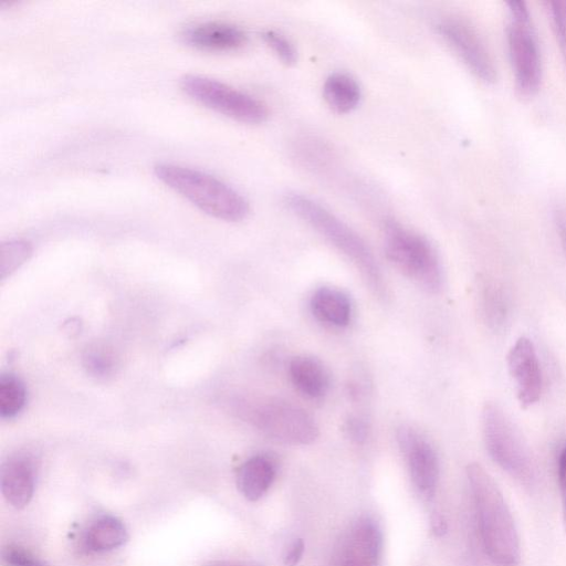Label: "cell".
<instances>
[{
	"instance_id": "28",
	"label": "cell",
	"mask_w": 566,
	"mask_h": 566,
	"mask_svg": "<svg viewBox=\"0 0 566 566\" xmlns=\"http://www.w3.org/2000/svg\"><path fill=\"white\" fill-rule=\"evenodd\" d=\"M345 430L348 437L357 443L365 441L368 431L365 421L358 417H350L346 421Z\"/></svg>"
},
{
	"instance_id": "31",
	"label": "cell",
	"mask_w": 566,
	"mask_h": 566,
	"mask_svg": "<svg viewBox=\"0 0 566 566\" xmlns=\"http://www.w3.org/2000/svg\"><path fill=\"white\" fill-rule=\"evenodd\" d=\"M431 530L436 536H443L447 533L448 525L444 517L438 513L433 512L430 517Z\"/></svg>"
},
{
	"instance_id": "27",
	"label": "cell",
	"mask_w": 566,
	"mask_h": 566,
	"mask_svg": "<svg viewBox=\"0 0 566 566\" xmlns=\"http://www.w3.org/2000/svg\"><path fill=\"white\" fill-rule=\"evenodd\" d=\"M557 479L562 500V514L566 531V442L563 444L557 460Z\"/></svg>"
},
{
	"instance_id": "18",
	"label": "cell",
	"mask_w": 566,
	"mask_h": 566,
	"mask_svg": "<svg viewBox=\"0 0 566 566\" xmlns=\"http://www.w3.org/2000/svg\"><path fill=\"white\" fill-rule=\"evenodd\" d=\"M323 97L328 107L338 114H346L357 107L361 91L357 81L346 73L331 74L323 85Z\"/></svg>"
},
{
	"instance_id": "29",
	"label": "cell",
	"mask_w": 566,
	"mask_h": 566,
	"mask_svg": "<svg viewBox=\"0 0 566 566\" xmlns=\"http://www.w3.org/2000/svg\"><path fill=\"white\" fill-rule=\"evenodd\" d=\"M304 553V542L302 538H296L292 542L283 556L284 566H296L302 559Z\"/></svg>"
},
{
	"instance_id": "11",
	"label": "cell",
	"mask_w": 566,
	"mask_h": 566,
	"mask_svg": "<svg viewBox=\"0 0 566 566\" xmlns=\"http://www.w3.org/2000/svg\"><path fill=\"white\" fill-rule=\"evenodd\" d=\"M397 441L413 484L427 495L433 494L439 479V460L433 447L415 429L405 426L398 429Z\"/></svg>"
},
{
	"instance_id": "9",
	"label": "cell",
	"mask_w": 566,
	"mask_h": 566,
	"mask_svg": "<svg viewBox=\"0 0 566 566\" xmlns=\"http://www.w3.org/2000/svg\"><path fill=\"white\" fill-rule=\"evenodd\" d=\"M434 28L471 73L485 83L496 81L493 59L480 34L468 21L444 15L436 22Z\"/></svg>"
},
{
	"instance_id": "19",
	"label": "cell",
	"mask_w": 566,
	"mask_h": 566,
	"mask_svg": "<svg viewBox=\"0 0 566 566\" xmlns=\"http://www.w3.org/2000/svg\"><path fill=\"white\" fill-rule=\"evenodd\" d=\"M127 537L124 524L118 518L106 515L91 523L84 536V544L91 552L104 553L122 546Z\"/></svg>"
},
{
	"instance_id": "5",
	"label": "cell",
	"mask_w": 566,
	"mask_h": 566,
	"mask_svg": "<svg viewBox=\"0 0 566 566\" xmlns=\"http://www.w3.org/2000/svg\"><path fill=\"white\" fill-rule=\"evenodd\" d=\"M482 432L491 459L521 484L535 481V467L521 433L505 411L495 402L482 409Z\"/></svg>"
},
{
	"instance_id": "12",
	"label": "cell",
	"mask_w": 566,
	"mask_h": 566,
	"mask_svg": "<svg viewBox=\"0 0 566 566\" xmlns=\"http://www.w3.org/2000/svg\"><path fill=\"white\" fill-rule=\"evenodd\" d=\"M507 368L515 381L522 407L534 405L541 397L543 379L536 349L527 337H520L507 354Z\"/></svg>"
},
{
	"instance_id": "20",
	"label": "cell",
	"mask_w": 566,
	"mask_h": 566,
	"mask_svg": "<svg viewBox=\"0 0 566 566\" xmlns=\"http://www.w3.org/2000/svg\"><path fill=\"white\" fill-rule=\"evenodd\" d=\"M481 308L485 324L493 332L505 329L510 321V301L505 291L496 282L489 281L483 284Z\"/></svg>"
},
{
	"instance_id": "17",
	"label": "cell",
	"mask_w": 566,
	"mask_h": 566,
	"mask_svg": "<svg viewBox=\"0 0 566 566\" xmlns=\"http://www.w3.org/2000/svg\"><path fill=\"white\" fill-rule=\"evenodd\" d=\"M310 307L316 319L332 326L343 327L350 321V300L335 287L317 289L311 297Z\"/></svg>"
},
{
	"instance_id": "16",
	"label": "cell",
	"mask_w": 566,
	"mask_h": 566,
	"mask_svg": "<svg viewBox=\"0 0 566 566\" xmlns=\"http://www.w3.org/2000/svg\"><path fill=\"white\" fill-rule=\"evenodd\" d=\"M275 471V462L269 455L258 454L248 459L237 474L240 493L251 502L260 500L270 489Z\"/></svg>"
},
{
	"instance_id": "30",
	"label": "cell",
	"mask_w": 566,
	"mask_h": 566,
	"mask_svg": "<svg viewBox=\"0 0 566 566\" xmlns=\"http://www.w3.org/2000/svg\"><path fill=\"white\" fill-rule=\"evenodd\" d=\"M554 220L560 244L566 256V203L557 205L554 210Z\"/></svg>"
},
{
	"instance_id": "25",
	"label": "cell",
	"mask_w": 566,
	"mask_h": 566,
	"mask_svg": "<svg viewBox=\"0 0 566 566\" xmlns=\"http://www.w3.org/2000/svg\"><path fill=\"white\" fill-rule=\"evenodd\" d=\"M1 562L3 566H48L33 553L18 545L4 547L1 552Z\"/></svg>"
},
{
	"instance_id": "10",
	"label": "cell",
	"mask_w": 566,
	"mask_h": 566,
	"mask_svg": "<svg viewBox=\"0 0 566 566\" xmlns=\"http://www.w3.org/2000/svg\"><path fill=\"white\" fill-rule=\"evenodd\" d=\"M381 545L377 523L368 516L359 517L340 538L335 566H378Z\"/></svg>"
},
{
	"instance_id": "32",
	"label": "cell",
	"mask_w": 566,
	"mask_h": 566,
	"mask_svg": "<svg viewBox=\"0 0 566 566\" xmlns=\"http://www.w3.org/2000/svg\"><path fill=\"white\" fill-rule=\"evenodd\" d=\"M205 566H263L252 560H213Z\"/></svg>"
},
{
	"instance_id": "3",
	"label": "cell",
	"mask_w": 566,
	"mask_h": 566,
	"mask_svg": "<svg viewBox=\"0 0 566 566\" xmlns=\"http://www.w3.org/2000/svg\"><path fill=\"white\" fill-rule=\"evenodd\" d=\"M154 172L167 187L214 218L237 222L249 213L244 197L207 172L167 163L156 165Z\"/></svg>"
},
{
	"instance_id": "23",
	"label": "cell",
	"mask_w": 566,
	"mask_h": 566,
	"mask_svg": "<svg viewBox=\"0 0 566 566\" xmlns=\"http://www.w3.org/2000/svg\"><path fill=\"white\" fill-rule=\"evenodd\" d=\"M32 254V245L24 240H9L0 248V277L3 280L20 268Z\"/></svg>"
},
{
	"instance_id": "13",
	"label": "cell",
	"mask_w": 566,
	"mask_h": 566,
	"mask_svg": "<svg viewBox=\"0 0 566 566\" xmlns=\"http://www.w3.org/2000/svg\"><path fill=\"white\" fill-rule=\"evenodd\" d=\"M187 45L207 52H232L247 44L245 32L239 27L220 21H206L187 25L180 32Z\"/></svg>"
},
{
	"instance_id": "4",
	"label": "cell",
	"mask_w": 566,
	"mask_h": 566,
	"mask_svg": "<svg viewBox=\"0 0 566 566\" xmlns=\"http://www.w3.org/2000/svg\"><path fill=\"white\" fill-rule=\"evenodd\" d=\"M384 245L388 260L405 276L430 293L440 291L442 264L436 248L426 237L389 220L384 228Z\"/></svg>"
},
{
	"instance_id": "21",
	"label": "cell",
	"mask_w": 566,
	"mask_h": 566,
	"mask_svg": "<svg viewBox=\"0 0 566 566\" xmlns=\"http://www.w3.org/2000/svg\"><path fill=\"white\" fill-rule=\"evenodd\" d=\"M87 375L98 380H107L116 375L119 360L115 350L106 344L90 345L82 358Z\"/></svg>"
},
{
	"instance_id": "22",
	"label": "cell",
	"mask_w": 566,
	"mask_h": 566,
	"mask_svg": "<svg viewBox=\"0 0 566 566\" xmlns=\"http://www.w3.org/2000/svg\"><path fill=\"white\" fill-rule=\"evenodd\" d=\"M27 402V389L22 380L11 373L0 377V416L12 419L19 415Z\"/></svg>"
},
{
	"instance_id": "1",
	"label": "cell",
	"mask_w": 566,
	"mask_h": 566,
	"mask_svg": "<svg viewBox=\"0 0 566 566\" xmlns=\"http://www.w3.org/2000/svg\"><path fill=\"white\" fill-rule=\"evenodd\" d=\"M465 472L485 554L494 566H517L520 537L501 490L481 464L469 463Z\"/></svg>"
},
{
	"instance_id": "2",
	"label": "cell",
	"mask_w": 566,
	"mask_h": 566,
	"mask_svg": "<svg viewBox=\"0 0 566 566\" xmlns=\"http://www.w3.org/2000/svg\"><path fill=\"white\" fill-rule=\"evenodd\" d=\"M284 203L349 259L378 297L387 298V285L377 260L367 243L350 227L307 196L291 192L285 196Z\"/></svg>"
},
{
	"instance_id": "6",
	"label": "cell",
	"mask_w": 566,
	"mask_h": 566,
	"mask_svg": "<svg viewBox=\"0 0 566 566\" xmlns=\"http://www.w3.org/2000/svg\"><path fill=\"white\" fill-rule=\"evenodd\" d=\"M507 46L515 90L521 97L533 96L541 84L542 62L530 12L523 1H509Z\"/></svg>"
},
{
	"instance_id": "14",
	"label": "cell",
	"mask_w": 566,
	"mask_h": 566,
	"mask_svg": "<svg viewBox=\"0 0 566 566\" xmlns=\"http://www.w3.org/2000/svg\"><path fill=\"white\" fill-rule=\"evenodd\" d=\"M36 469L31 457H10L1 468V492L7 502L15 509L25 507L34 493Z\"/></svg>"
},
{
	"instance_id": "8",
	"label": "cell",
	"mask_w": 566,
	"mask_h": 566,
	"mask_svg": "<svg viewBox=\"0 0 566 566\" xmlns=\"http://www.w3.org/2000/svg\"><path fill=\"white\" fill-rule=\"evenodd\" d=\"M248 419L263 434L285 444L304 446L318 437V427L304 409L281 399H268L251 406Z\"/></svg>"
},
{
	"instance_id": "7",
	"label": "cell",
	"mask_w": 566,
	"mask_h": 566,
	"mask_svg": "<svg viewBox=\"0 0 566 566\" xmlns=\"http://www.w3.org/2000/svg\"><path fill=\"white\" fill-rule=\"evenodd\" d=\"M182 91L202 105L245 124H261L269 117L264 103L217 80L187 74L180 80Z\"/></svg>"
},
{
	"instance_id": "15",
	"label": "cell",
	"mask_w": 566,
	"mask_h": 566,
	"mask_svg": "<svg viewBox=\"0 0 566 566\" xmlns=\"http://www.w3.org/2000/svg\"><path fill=\"white\" fill-rule=\"evenodd\" d=\"M289 374L295 389L308 398L326 395L331 385L328 369L318 358L311 355H297L289 365Z\"/></svg>"
},
{
	"instance_id": "26",
	"label": "cell",
	"mask_w": 566,
	"mask_h": 566,
	"mask_svg": "<svg viewBox=\"0 0 566 566\" xmlns=\"http://www.w3.org/2000/svg\"><path fill=\"white\" fill-rule=\"evenodd\" d=\"M547 8L552 17L555 34L566 62V0H555L547 2Z\"/></svg>"
},
{
	"instance_id": "24",
	"label": "cell",
	"mask_w": 566,
	"mask_h": 566,
	"mask_svg": "<svg viewBox=\"0 0 566 566\" xmlns=\"http://www.w3.org/2000/svg\"><path fill=\"white\" fill-rule=\"evenodd\" d=\"M262 39L284 64H295L297 51L287 38L276 31L266 30L262 33Z\"/></svg>"
}]
</instances>
